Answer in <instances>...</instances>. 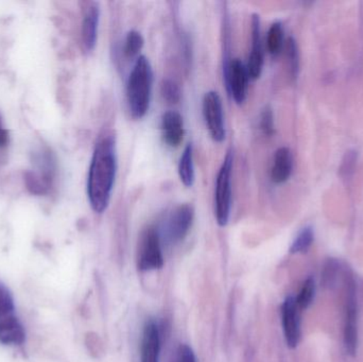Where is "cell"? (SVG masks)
I'll use <instances>...</instances> for the list:
<instances>
[{
  "label": "cell",
  "instance_id": "cell-7",
  "mask_svg": "<svg viewBox=\"0 0 363 362\" xmlns=\"http://www.w3.org/2000/svg\"><path fill=\"white\" fill-rule=\"evenodd\" d=\"M203 116L211 137L216 142H222L225 138L223 106L217 91H208L203 99Z\"/></svg>",
  "mask_w": 363,
  "mask_h": 362
},
{
  "label": "cell",
  "instance_id": "cell-24",
  "mask_svg": "<svg viewBox=\"0 0 363 362\" xmlns=\"http://www.w3.org/2000/svg\"><path fill=\"white\" fill-rule=\"evenodd\" d=\"M260 129L266 135L271 136L274 134V115H273L272 108L270 106H266L260 115Z\"/></svg>",
  "mask_w": 363,
  "mask_h": 362
},
{
  "label": "cell",
  "instance_id": "cell-5",
  "mask_svg": "<svg viewBox=\"0 0 363 362\" xmlns=\"http://www.w3.org/2000/svg\"><path fill=\"white\" fill-rule=\"evenodd\" d=\"M32 164L33 168L26 176V183L32 193L43 195L52 185L55 174V157L48 149H38L34 152Z\"/></svg>",
  "mask_w": 363,
  "mask_h": 362
},
{
  "label": "cell",
  "instance_id": "cell-2",
  "mask_svg": "<svg viewBox=\"0 0 363 362\" xmlns=\"http://www.w3.org/2000/svg\"><path fill=\"white\" fill-rule=\"evenodd\" d=\"M153 72L150 62L144 55L136 60L127 84V99L130 113L142 119L148 112L152 93Z\"/></svg>",
  "mask_w": 363,
  "mask_h": 362
},
{
  "label": "cell",
  "instance_id": "cell-16",
  "mask_svg": "<svg viewBox=\"0 0 363 362\" xmlns=\"http://www.w3.org/2000/svg\"><path fill=\"white\" fill-rule=\"evenodd\" d=\"M294 170V157L287 147H281L275 152L271 168V179L275 184H284L289 180Z\"/></svg>",
  "mask_w": 363,
  "mask_h": 362
},
{
  "label": "cell",
  "instance_id": "cell-23",
  "mask_svg": "<svg viewBox=\"0 0 363 362\" xmlns=\"http://www.w3.org/2000/svg\"><path fill=\"white\" fill-rule=\"evenodd\" d=\"M161 93L164 99L170 104H177L181 100V89L174 81L167 79L162 83Z\"/></svg>",
  "mask_w": 363,
  "mask_h": 362
},
{
  "label": "cell",
  "instance_id": "cell-18",
  "mask_svg": "<svg viewBox=\"0 0 363 362\" xmlns=\"http://www.w3.org/2000/svg\"><path fill=\"white\" fill-rule=\"evenodd\" d=\"M315 240V231L311 227H305L298 232L296 239L290 247L291 254H304L308 252Z\"/></svg>",
  "mask_w": 363,
  "mask_h": 362
},
{
  "label": "cell",
  "instance_id": "cell-1",
  "mask_svg": "<svg viewBox=\"0 0 363 362\" xmlns=\"http://www.w3.org/2000/svg\"><path fill=\"white\" fill-rule=\"evenodd\" d=\"M116 172L115 140L113 135L106 133L96 144L87 176V198L97 214L106 212L110 204Z\"/></svg>",
  "mask_w": 363,
  "mask_h": 362
},
{
  "label": "cell",
  "instance_id": "cell-12",
  "mask_svg": "<svg viewBox=\"0 0 363 362\" xmlns=\"http://www.w3.org/2000/svg\"><path fill=\"white\" fill-rule=\"evenodd\" d=\"M264 67V49H262L260 18L257 14L252 16V50L247 61V72L249 79L256 80L262 74Z\"/></svg>",
  "mask_w": 363,
  "mask_h": 362
},
{
  "label": "cell",
  "instance_id": "cell-3",
  "mask_svg": "<svg viewBox=\"0 0 363 362\" xmlns=\"http://www.w3.org/2000/svg\"><path fill=\"white\" fill-rule=\"evenodd\" d=\"M25 341V329L15 315V305L6 285L0 282V344L19 346Z\"/></svg>",
  "mask_w": 363,
  "mask_h": 362
},
{
  "label": "cell",
  "instance_id": "cell-9",
  "mask_svg": "<svg viewBox=\"0 0 363 362\" xmlns=\"http://www.w3.org/2000/svg\"><path fill=\"white\" fill-rule=\"evenodd\" d=\"M164 266L161 238L157 230L150 227L143 236L138 257V268L142 271L161 269Z\"/></svg>",
  "mask_w": 363,
  "mask_h": 362
},
{
  "label": "cell",
  "instance_id": "cell-26",
  "mask_svg": "<svg viewBox=\"0 0 363 362\" xmlns=\"http://www.w3.org/2000/svg\"><path fill=\"white\" fill-rule=\"evenodd\" d=\"M178 362H196L194 351L187 344H182L179 349Z\"/></svg>",
  "mask_w": 363,
  "mask_h": 362
},
{
  "label": "cell",
  "instance_id": "cell-8",
  "mask_svg": "<svg viewBox=\"0 0 363 362\" xmlns=\"http://www.w3.org/2000/svg\"><path fill=\"white\" fill-rule=\"evenodd\" d=\"M223 78L226 89L237 104L245 102L247 98L249 74L247 66L239 59H230L223 66Z\"/></svg>",
  "mask_w": 363,
  "mask_h": 362
},
{
  "label": "cell",
  "instance_id": "cell-20",
  "mask_svg": "<svg viewBox=\"0 0 363 362\" xmlns=\"http://www.w3.org/2000/svg\"><path fill=\"white\" fill-rule=\"evenodd\" d=\"M286 55H287L291 78L296 79L300 72V52H298V43L294 38H288L286 42Z\"/></svg>",
  "mask_w": 363,
  "mask_h": 362
},
{
  "label": "cell",
  "instance_id": "cell-21",
  "mask_svg": "<svg viewBox=\"0 0 363 362\" xmlns=\"http://www.w3.org/2000/svg\"><path fill=\"white\" fill-rule=\"evenodd\" d=\"M315 295V283L313 278H308L305 281L301 288L300 293L296 297V305L300 310H307L313 303Z\"/></svg>",
  "mask_w": 363,
  "mask_h": 362
},
{
  "label": "cell",
  "instance_id": "cell-6",
  "mask_svg": "<svg viewBox=\"0 0 363 362\" xmlns=\"http://www.w3.org/2000/svg\"><path fill=\"white\" fill-rule=\"evenodd\" d=\"M345 346L347 354L356 356L358 350V304L356 284L352 276L345 285Z\"/></svg>",
  "mask_w": 363,
  "mask_h": 362
},
{
  "label": "cell",
  "instance_id": "cell-13",
  "mask_svg": "<svg viewBox=\"0 0 363 362\" xmlns=\"http://www.w3.org/2000/svg\"><path fill=\"white\" fill-rule=\"evenodd\" d=\"M100 9L96 2H89L83 14L81 28V43L85 52H91L97 43L98 27H99Z\"/></svg>",
  "mask_w": 363,
  "mask_h": 362
},
{
  "label": "cell",
  "instance_id": "cell-25",
  "mask_svg": "<svg viewBox=\"0 0 363 362\" xmlns=\"http://www.w3.org/2000/svg\"><path fill=\"white\" fill-rule=\"evenodd\" d=\"M337 271H338V263L334 259L328 261L323 271L324 286H333L337 278Z\"/></svg>",
  "mask_w": 363,
  "mask_h": 362
},
{
  "label": "cell",
  "instance_id": "cell-14",
  "mask_svg": "<svg viewBox=\"0 0 363 362\" xmlns=\"http://www.w3.org/2000/svg\"><path fill=\"white\" fill-rule=\"evenodd\" d=\"M161 352V336L155 321L146 323L143 333L142 362H160Z\"/></svg>",
  "mask_w": 363,
  "mask_h": 362
},
{
  "label": "cell",
  "instance_id": "cell-15",
  "mask_svg": "<svg viewBox=\"0 0 363 362\" xmlns=\"http://www.w3.org/2000/svg\"><path fill=\"white\" fill-rule=\"evenodd\" d=\"M164 142L170 147L180 146L184 138L183 118L176 111L166 112L162 117Z\"/></svg>",
  "mask_w": 363,
  "mask_h": 362
},
{
  "label": "cell",
  "instance_id": "cell-10",
  "mask_svg": "<svg viewBox=\"0 0 363 362\" xmlns=\"http://www.w3.org/2000/svg\"><path fill=\"white\" fill-rule=\"evenodd\" d=\"M300 308L294 297L286 298L281 305V324L286 344L290 349H296L301 340Z\"/></svg>",
  "mask_w": 363,
  "mask_h": 362
},
{
  "label": "cell",
  "instance_id": "cell-17",
  "mask_svg": "<svg viewBox=\"0 0 363 362\" xmlns=\"http://www.w3.org/2000/svg\"><path fill=\"white\" fill-rule=\"evenodd\" d=\"M179 176L181 182L186 187H191L194 183V148L189 144L184 149L182 153L180 163H179Z\"/></svg>",
  "mask_w": 363,
  "mask_h": 362
},
{
  "label": "cell",
  "instance_id": "cell-22",
  "mask_svg": "<svg viewBox=\"0 0 363 362\" xmlns=\"http://www.w3.org/2000/svg\"><path fill=\"white\" fill-rule=\"evenodd\" d=\"M144 46V38L140 32L130 31L125 40V53L128 57H138Z\"/></svg>",
  "mask_w": 363,
  "mask_h": 362
},
{
  "label": "cell",
  "instance_id": "cell-19",
  "mask_svg": "<svg viewBox=\"0 0 363 362\" xmlns=\"http://www.w3.org/2000/svg\"><path fill=\"white\" fill-rule=\"evenodd\" d=\"M284 47L283 25L279 21L272 23L267 36V48L272 55H279Z\"/></svg>",
  "mask_w": 363,
  "mask_h": 362
},
{
  "label": "cell",
  "instance_id": "cell-11",
  "mask_svg": "<svg viewBox=\"0 0 363 362\" xmlns=\"http://www.w3.org/2000/svg\"><path fill=\"white\" fill-rule=\"evenodd\" d=\"M194 217V208L189 204H182L172 213L166 227L170 242L179 244L184 240L191 227Z\"/></svg>",
  "mask_w": 363,
  "mask_h": 362
},
{
  "label": "cell",
  "instance_id": "cell-27",
  "mask_svg": "<svg viewBox=\"0 0 363 362\" xmlns=\"http://www.w3.org/2000/svg\"><path fill=\"white\" fill-rule=\"evenodd\" d=\"M9 142L8 131L4 129V125H2L1 119H0V150L6 148V145Z\"/></svg>",
  "mask_w": 363,
  "mask_h": 362
},
{
  "label": "cell",
  "instance_id": "cell-4",
  "mask_svg": "<svg viewBox=\"0 0 363 362\" xmlns=\"http://www.w3.org/2000/svg\"><path fill=\"white\" fill-rule=\"evenodd\" d=\"M233 153L228 151L218 172L215 188V217L220 227H225L230 220L232 208Z\"/></svg>",
  "mask_w": 363,
  "mask_h": 362
}]
</instances>
